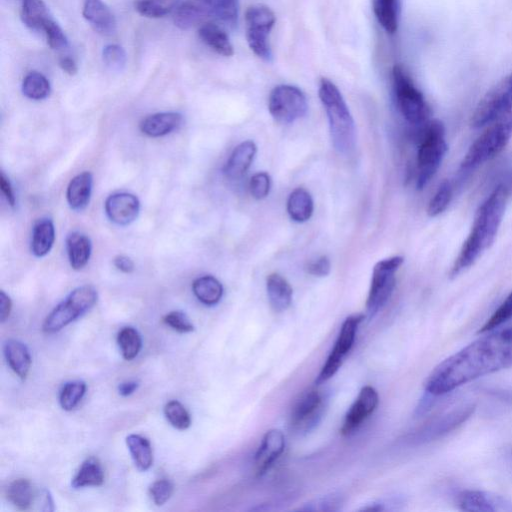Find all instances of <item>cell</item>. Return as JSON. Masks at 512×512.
Here are the masks:
<instances>
[{
    "mask_svg": "<svg viewBox=\"0 0 512 512\" xmlns=\"http://www.w3.org/2000/svg\"><path fill=\"white\" fill-rule=\"evenodd\" d=\"M330 261L327 256H320L314 261L309 262L305 266L307 273L313 276L323 277L330 272Z\"/></svg>",
    "mask_w": 512,
    "mask_h": 512,
    "instance_id": "cell-50",
    "label": "cell"
},
{
    "mask_svg": "<svg viewBox=\"0 0 512 512\" xmlns=\"http://www.w3.org/2000/svg\"><path fill=\"white\" fill-rule=\"evenodd\" d=\"M378 399V393L372 386H364L346 413L341 434L349 435L357 429L374 412Z\"/></svg>",
    "mask_w": 512,
    "mask_h": 512,
    "instance_id": "cell-16",
    "label": "cell"
},
{
    "mask_svg": "<svg viewBox=\"0 0 512 512\" xmlns=\"http://www.w3.org/2000/svg\"><path fill=\"white\" fill-rule=\"evenodd\" d=\"M163 322L180 333H187L194 330V326L187 315L181 311H172L166 314L163 317Z\"/></svg>",
    "mask_w": 512,
    "mask_h": 512,
    "instance_id": "cell-48",
    "label": "cell"
},
{
    "mask_svg": "<svg viewBox=\"0 0 512 512\" xmlns=\"http://www.w3.org/2000/svg\"><path fill=\"white\" fill-rule=\"evenodd\" d=\"M60 68L69 75H74L78 68L74 59L69 56H63L59 59Z\"/></svg>",
    "mask_w": 512,
    "mask_h": 512,
    "instance_id": "cell-54",
    "label": "cell"
},
{
    "mask_svg": "<svg viewBox=\"0 0 512 512\" xmlns=\"http://www.w3.org/2000/svg\"><path fill=\"white\" fill-rule=\"evenodd\" d=\"M512 111V72L491 88L477 104L471 125L480 128Z\"/></svg>",
    "mask_w": 512,
    "mask_h": 512,
    "instance_id": "cell-8",
    "label": "cell"
},
{
    "mask_svg": "<svg viewBox=\"0 0 512 512\" xmlns=\"http://www.w3.org/2000/svg\"><path fill=\"white\" fill-rule=\"evenodd\" d=\"M475 409V404H465L437 416L414 432L410 436V440L413 443L421 444L446 436L465 423Z\"/></svg>",
    "mask_w": 512,
    "mask_h": 512,
    "instance_id": "cell-13",
    "label": "cell"
},
{
    "mask_svg": "<svg viewBox=\"0 0 512 512\" xmlns=\"http://www.w3.org/2000/svg\"><path fill=\"white\" fill-rule=\"evenodd\" d=\"M363 319V314H354L344 320L334 347L315 380L317 385L326 382L337 373L354 344L358 326Z\"/></svg>",
    "mask_w": 512,
    "mask_h": 512,
    "instance_id": "cell-12",
    "label": "cell"
},
{
    "mask_svg": "<svg viewBox=\"0 0 512 512\" xmlns=\"http://www.w3.org/2000/svg\"><path fill=\"white\" fill-rule=\"evenodd\" d=\"M324 408V396L318 390L305 391L292 407L291 428L299 434L308 433L320 422Z\"/></svg>",
    "mask_w": 512,
    "mask_h": 512,
    "instance_id": "cell-14",
    "label": "cell"
},
{
    "mask_svg": "<svg viewBox=\"0 0 512 512\" xmlns=\"http://www.w3.org/2000/svg\"><path fill=\"white\" fill-rule=\"evenodd\" d=\"M275 21L274 12L263 4L249 6L245 12L248 46L255 55L265 61H269L272 57L269 33Z\"/></svg>",
    "mask_w": 512,
    "mask_h": 512,
    "instance_id": "cell-9",
    "label": "cell"
},
{
    "mask_svg": "<svg viewBox=\"0 0 512 512\" xmlns=\"http://www.w3.org/2000/svg\"><path fill=\"white\" fill-rule=\"evenodd\" d=\"M452 199V187L449 181H443L434 196L431 198L427 214L430 217H435L446 210Z\"/></svg>",
    "mask_w": 512,
    "mask_h": 512,
    "instance_id": "cell-43",
    "label": "cell"
},
{
    "mask_svg": "<svg viewBox=\"0 0 512 512\" xmlns=\"http://www.w3.org/2000/svg\"><path fill=\"white\" fill-rule=\"evenodd\" d=\"M104 207L110 221L120 226H126L137 218L140 202L131 193L119 192L110 195L106 199Z\"/></svg>",
    "mask_w": 512,
    "mask_h": 512,
    "instance_id": "cell-17",
    "label": "cell"
},
{
    "mask_svg": "<svg viewBox=\"0 0 512 512\" xmlns=\"http://www.w3.org/2000/svg\"><path fill=\"white\" fill-rule=\"evenodd\" d=\"M104 482V471L99 460L95 457L87 458L72 479L73 488L87 486H101Z\"/></svg>",
    "mask_w": 512,
    "mask_h": 512,
    "instance_id": "cell-33",
    "label": "cell"
},
{
    "mask_svg": "<svg viewBox=\"0 0 512 512\" xmlns=\"http://www.w3.org/2000/svg\"><path fill=\"white\" fill-rule=\"evenodd\" d=\"M447 150L443 123L439 120L427 122L417 153V189H423L435 175Z\"/></svg>",
    "mask_w": 512,
    "mask_h": 512,
    "instance_id": "cell-5",
    "label": "cell"
},
{
    "mask_svg": "<svg viewBox=\"0 0 512 512\" xmlns=\"http://www.w3.org/2000/svg\"><path fill=\"white\" fill-rule=\"evenodd\" d=\"M4 355L14 373L21 379H25L31 366V356L26 345L10 339L4 344Z\"/></svg>",
    "mask_w": 512,
    "mask_h": 512,
    "instance_id": "cell-27",
    "label": "cell"
},
{
    "mask_svg": "<svg viewBox=\"0 0 512 512\" xmlns=\"http://www.w3.org/2000/svg\"><path fill=\"white\" fill-rule=\"evenodd\" d=\"M506 190L508 196H512V172L507 176L506 180L501 183Z\"/></svg>",
    "mask_w": 512,
    "mask_h": 512,
    "instance_id": "cell-56",
    "label": "cell"
},
{
    "mask_svg": "<svg viewBox=\"0 0 512 512\" xmlns=\"http://www.w3.org/2000/svg\"><path fill=\"white\" fill-rule=\"evenodd\" d=\"M285 448V437L281 430L270 429L265 433L258 447L255 458V473L262 476L280 457Z\"/></svg>",
    "mask_w": 512,
    "mask_h": 512,
    "instance_id": "cell-18",
    "label": "cell"
},
{
    "mask_svg": "<svg viewBox=\"0 0 512 512\" xmlns=\"http://www.w3.org/2000/svg\"><path fill=\"white\" fill-rule=\"evenodd\" d=\"M114 266L124 273H131L134 270V263L131 258L125 255H118L113 260Z\"/></svg>",
    "mask_w": 512,
    "mask_h": 512,
    "instance_id": "cell-52",
    "label": "cell"
},
{
    "mask_svg": "<svg viewBox=\"0 0 512 512\" xmlns=\"http://www.w3.org/2000/svg\"><path fill=\"white\" fill-rule=\"evenodd\" d=\"M93 186V176L84 171L73 177L66 190V199L71 209L82 210L89 203Z\"/></svg>",
    "mask_w": 512,
    "mask_h": 512,
    "instance_id": "cell-23",
    "label": "cell"
},
{
    "mask_svg": "<svg viewBox=\"0 0 512 512\" xmlns=\"http://www.w3.org/2000/svg\"><path fill=\"white\" fill-rule=\"evenodd\" d=\"M85 391L86 384L83 381L76 380L66 383L59 394L61 407L66 411L74 409L83 398Z\"/></svg>",
    "mask_w": 512,
    "mask_h": 512,
    "instance_id": "cell-39",
    "label": "cell"
},
{
    "mask_svg": "<svg viewBox=\"0 0 512 512\" xmlns=\"http://www.w3.org/2000/svg\"><path fill=\"white\" fill-rule=\"evenodd\" d=\"M0 189L3 193V195L5 196L7 202L11 206H14L15 202H16L14 191H13V188L11 186L9 179L4 175V173H1V176H0Z\"/></svg>",
    "mask_w": 512,
    "mask_h": 512,
    "instance_id": "cell-51",
    "label": "cell"
},
{
    "mask_svg": "<svg viewBox=\"0 0 512 512\" xmlns=\"http://www.w3.org/2000/svg\"><path fill=\"white\" fill-rule=\"evenodd\" d=\"M403 262L402 256H393L375 264L366 301L369 318L374 317L390 298L395 286V272Z\"/></svg>",
    "mask_w": 512,
    "mask_h": 512,
    "instance_id": "cell-10",
    "label": "cell"
},
{
    "mask_svg": "<svg viewBox=\"0 0 512 512\" xmlns=\"http://www.w3.org/2000/svg\"><path fill=\"white\" fill-rule=\"evenodd\" d=\"M7 496L18 509H28L34 499V492L30 481L24 478L14 480L8 487Z\"/></svg>",
    "mask_w": 512,
    "mask_h": 512,
    "instance_id": "cell-36",
    "label": "cell"
},
{
    "mask_svg": "<svg viewBox=\"0 0 512 512\" xmlns=\"http://www.w3.org/2000/svg\"><path fill=\"white\" fill-rule=\"evenodd\" d=\"M511 137L512 111L489 124L466 152L461 167L473 169L492 159L506 147Z\"/></svg>",
    "mask_w": 512,
    "mask_h": 512,
    "instance_id": "cell-4",
    "label": "cell"
},
{
    "mask_svg": "<svg viewBox=\"0 0 512 512\" xmlns=\"http://www.w3.org/2000/svg\"><path fill=\"white\" fill-rule=\"evenodd\" d=\"M102 58L104 64L114 71H121L127 62L125 50L117 44L106 45L102 51Z\"/></svg>",
    "mask_w": 512,
    "mask_h": 512,
    "instance_id": "cell-44",
    "label": "cell"
},
{
    "mask_svg": "<svg viewBox=\"0 0 512 512\" xmlns=\"http://www.w3.org/2000/svg\"><path fill=\"white\" fill-rule=\"evenodd\" d=\"M374 15L381 27L389 34L398 29L399 0H372Z\"/></svg>",
    "mask_w": 512,
    "mask_h": 512,
    "instance_id": "cell-31",
    "label": "cell"
},
{
    "mask_svg": "<svg viewBox=\"0 0 512 512\" xmlns=\"http://www.w3.org/2000/svg\"><path fill=\"white\" fill-rule=\"evenodd\" d=\"M55 240V228L51 219H39L32 231L31 251L36 257L47 255Z\"/></svg>",
    "mask_w": 512,
    "mask_h": 512,
    "instance_id": "cell-28",
    "label": "cell"
},
{
    "mask_svg": "<svg viewBox=\"0 0 512 512\" xmlns=\"http://www.w3.org/2000/svg\"><path fill=\"white\" fill-rule=\"evenodd\" d=\"M51 49L59 50L67 46V37L61 27L52 19L43 30Z\"/></svg>",
    "mask_w": 512,
    "mask_h": 512,
    "instance_id": "cell-46",
    "label": "cell"
},
{
    "mask_svg": "<svg viewBox=\"0 0 512 512\" xmlns=\"http://www.w3.org/2000/svg\"><path fill=\"white\" fill-rule=\"evenodd\" d=\"M508 197L504 187L499 184L478 208L471 231L451 268L452 277L473 265L478 257L493 244Z\"/></svg>",
    "mask_w": 512,
    "mask_h": 512,
    "instance_id": "cell-2",
    "label": "cell"
},
{
    "mask_svg": "<svg viewBox=\"0 0 512 512\" xmlns=\"http://www.w3.org/2000/svg\"><path fill=\"white\" fill-rule=\"evenodd\" d=\"M461 510L470 512L512 511V502L506 497L481 490H464L457 496Z\"/></svg>",
    "mask_w": 512,
    "mask_h": 512,
    "instance_id": "cell-15",
    "label": "cell"
},
{
    "mask_svg": "<svg viewBox=\"0 0 512 512\" xmlns=\"http://www.w3.org/2000/svg\"><path fill=\"white\" fill-rule=\"evenodd\" d=\"M117 343L125 360L134 359L142 346L141 336L133 327L122 328L118 333Z\"/></svg>",
    "mask_w": 512,
    "mask_h": 512,
    "instance_id": "cell-38",
    "label": "cell"
},
{
    "mask_svg": "<svg viewBox=\"0 0 512 512\" xmlns=\"http://www.w3.org/2000/svg\"><path fill=\"white\" fill-rule=\"evenodd\" d=\"M392 83L397 106L411 124H423L429 116V107L421 91L401 65L392 69Z\"/></svg>",
    "mask_w": 512,
    "mask_h": 512,
    "instance_id": "cell-7",
    "label": "cell"
},
{
    "mask_svg": "<svg viewBox=\"0 0 512 512\" xmlns=\"http://www.w3.org/2000/svg\"><path fill=\"white\" fill-rule=\"evenodd\" d=\"M66 249L70 266L74 270H80L89 261L92 250L91 240L85 234L74 231L66 238Z\"/></svg>",
    "mask_w": 512,
    "mask_h": 512,
    "instance_id": "cell-25",
    "label": "cell"
},
{
    "mask_svg": "<svg viewBox=\"0 0 512 512\" xmlns=\"http://www.w3.org/2000/svg\"><path fill=\"white\" fill-rule=\"evenodd\" d=\"M200 39L216 53L230 57L234 50L227 33L217 24L209 22L200 26Z\"/></svg>",
    "mask_w": 512,
    "mask_h": 512,
    "instance_id": "cell-26",
    "label": "cell"
},
{
    "mask_svg": "<svg viewBox=\"0 0 512 512\" xmlns=\"http://www.w3.org/2000/svg\"><path fill=\"white\" fill-rule=\"evenodd\" d=\"M12 302L10 297L4 292L0 291V320L4 322L10 315Z\"/></svg>",
    "mask_w": 512,
    "mask_h": 512,
    "instance_id": "cell-53",
    "label": "cell"
},
{
    "mask_svg": "<svg viewBox=\"0 0 512 512\" xmlns=\"http://www.w3.org/2000/svg\"><path fill=\"white\" fill-rule=\"evenodd\" d=\"M126 444L135 463L141 470H148L153 463L152 447L149 440L138 434H130L126 438Z\"/></svg>",
    "mask_w": 512,
    "mask_h": 512,
    "instance_id": "cell-34",
    "label": "cell"
},
{
    "mask_svg": "<svg viewBox=\"0 0 512 512\" xmlns=\"http://www.w3.org/2000/svg\"><path fill=\"white\" fill-rule=\"evenodd\" d=\"M153 502L161 506L169 500L173 493V484L167 479L155 481L149 489Z\"/></svg>",
    "mask_w": 512,
    "mask_h": 512,
    "instance_id": "cell-49",
    "label": "cell"
},
{
    "mask_svg": "<svg viewBox=\"0 0 512 512\" xmlns=\"http://www.w3.org/2000/svg\"><path fill=\"white\" fill-rule=\"evenodd\" d=\"M217 0H185L177 8L174 23L180 29H189L204 18L211 16Z\"/></svg>",
    "mask_w": 512,
    "mask_h": 512,
    "instance_id": "cell-20",
    "label": "cell"
},
{
    "mask_svg": "<svg viewBox=\"0 0 512 512\" xmlns=\"http://www.w3.org/2000/svg\"><path fill=\"white\" fill-rule=\"evenodd\" d=\"M489 332L439 363L427 377L425 391L440 396L512 367V327Z\"/></svg>",
    "mask_w": 512,
    "mask_h": 512,
    "instance_id": "cell-1",
    "label": "cell"
},
{
    "mask_svg": "<svg viewBox=\"0 0 512 512\" xmlns=\"http://www.w3.org/2000/svg\"><path fill=\"white\" fill-rule=\"evenodd\" d=\"M164 414L169 423L179 430H185L191 424L190 414L177 400H171L165 405Z\"/></svg>",
    "mask_w": 512,
    "mask_h": 512,
    "instance_id": "cell-42",
    "label": "cell"
},
{
    "mask_svg": "<svg viewBox=\"0 0 512 512\" xmlns=\"http://www.w3.org/2000/svg\"><path fill=\"white\" fill-rule=\"evenodd\" d=\"M192 291L201 303L211 306L222 298L223 286L214 276L205 275L193 281Z\"/></svg>",
    "mask_w": 512,
    "mask_h": 512,
    "instance_id": "cell-32",
    "label": "cell"
},
{
    "mask_svg": "<svg viewBox=\"0 0 512 512\" xmlns=\"http://www.w3.org/2000/svg\"><path fill=\"white\" fill-rule=\"evenodd\" d=\"M257 147L251 140H246L235 147L226 164L223 173L230 180H237L248 170L255 157Z\"/></svg>",
    "mask_w": 512,
    "mask_h": 512,
    "instance_id": "cell-21",
    "label": "cell"
},
{
    "mask_svg": "<svg viewBox=\"0 0 512 512\" xmlns=\"http://www.w3.org/2000/svg\"><path fill=\"white\" fill-rule=\"evenodd\" d=\"M51 86L49 80L41 73L29 72L23 79L22 92L32 100H42L49 96Z\"/></svg>",
    "mask_w": 512,
    "mask_h": 512,
    "instance_id": "cell-35",
    "label": "cell"
},
{
    "mask_svg": "<svg viewBox=\"0 0 512 512\" xmlns=\"http://www.w3.org/2000/svg\"><path fill=\"white\" fill-rule=\"evenodd\" d=\"M342 499L338 494H330L314 499L299 508L308 511H336L340 508Z\"/></svg>",
    "mask_w": 512,
    "mask_h": 512,
    "instance_id": "cell-45",
    "label": "cell"
},
{
    "mask_svg": "<svg viewBox=\"0 0 512 512\" xmlns=\"http://www.w3.org/2000/svg\"><path fill=\"white\" fill-rule=\"evenodd\" d=\"M21 18L28 28L35 31H43L52 20L46 4L42 0H23Z\"/></svg>",
    "mask_w": 512,
    "mask_h": 512,
    "instance_id": "cell-29",
    "label": "cell"
},
{
    "mask_svg": "<svg viewBox=\"0 0 512 512\" xmlns=\"http://www.w3.org/2000/svg\"><path fill=\"white\" fill-rule=\"evenodd\" d=\"M314 209L313 199L304 188L293 190L287 200V212L289 217L298 223L310 219Z\"/></svg>",
    "mask_w": 512,
    "mask_h": 512,
    "instance_id": "cell-30",
    "label": "cell"
},
{
    "mask_svg": "<svg viewBox=\"0 0 512 512\" xmlns=\"http://www.w3.org/2000/svg\"><path fill=\"white\" fill-rule=\"evenodd\" d=\"M96 289L83 285L74 289L46 317L42 330L45 333H55L90 310L97 302Z\"/></svg>",
    "mask_w": 512,
    "mask_h": 512,
    "instance_id": "cell-6",
    "label": "cell"
},
{
    "mask_svg": "<svg viewBox=\"0 0 512 512\" xmlns=\"http://www.w3.org/2000/svg\"><path fill=\"white\" fill-rule=\"evenodd\" d=\"M137 381H126L118 386L119 394L122 396L131 395L138 388Z\"/></svg>",
    "mask_w": 512,
    "mask_h": 512,
    "instance_id": "cell-55",
    "label": "cell"
},
{
    "mask_svg": "<svg viewBox=\"0 0 512 512\" xmlns=\"http://www.w3.org/2000/svg\"><path fill=\"white\" fill-rule=\"evenodd\" d=\"M181 0H135V9L145 17L159 18L178 8Z\"/></svg>",
    "mask_w": 512,
    "mask_h": 512,
    "instance_id": "cell-37",
    "label": "cell"
},
{
    "mask_svg": "<svg viewBox=\"0 0 512 512\" xmlns=\"http://www.w3.org/2000/svg\"><path fill=\"white\" fill-rule=\"evenodd\" d=\"M271 178L266 172H258L251 177L250 192L257 200L264 199L270 191Z\"/></svg>",
    "mask_w": 512,
    "mask_h": 512,
    "instance_id": "cell-47",
    "label": "cell"
},
{
    "mask_svg": "<svg viewBox=\"0 0 512 512\" xmlns=\"http://www.w3.org/2000/svg\"><path fill=\"white\" fill-rule=\"evenodd\" d=\"M307 100L296 86L282 84L274 87L268 99V109L275 121L289 124L307 112Z\"/></svg>",
    "mask_w": 512,
    "mask_h": 512,
    "instance_id": "cell-11",
    "label": "cell"
},
{
    "mask_svg": "<svg viewBox=\"0 0 512 512\" xmlns=\"http://www.w3.org/2000/svg\"><path fill=\"white\" fill-rule=\"evenodd\" d=\"M238 15V0H217L211 12V16L228 27L237 25Z\"/></svg>",
    "mask_w": 512,
    "mask_h": 512,
    "instance_id": "cell-40",
    "label": "cell"
},
{
    "mask_svg": "<svg viewBox=\"0 0 512 512\" xmlns=\"http://www.w3.org/2000/svg\"><path fill=\"white\" fill-rule=\"evenodd\" d=\"M182 123L178 112H159L145 117L139 124L140 131L149 137L165 136Z\"/></svg>",
    "mask_w": 512,
    "mask_h": 512,
    "instance_id": "cell-22",
    "label": "cell"
},
{
    "mask_svg": "<svg viewBox=\"0 0 512 512\" xmlns=\"http://www.w3.org/2000/svg\"><path fill=\"white\" fill-rule=\"evenodd\" d=\"M512 319V291L493 312V314L486 320V322L479 329V333H486L492 331L502 324Z\"/></svg>",
    "mask_w": 512,
    "mask_h": 512,
    "instance_id": "cell-41",
    "label": "cell"
},
{
    "mask_svg": "<svg viewBox=\"0 0 512 512\" xmlns=\"http://www.w3.org/2000/svg\"><path fill=\"white\" fill-rule=\"evenodd\" d=\"M268 300L276 312L286 310L292 302V288L287 280L278 273H271L266 280Z\"/></svg>",
    "mask_w": 512,
    "mask_h": 512,
    "instance_id": "cell-24",
    "label": "cell"
},
{
    "mask_svg": "<svg viewBox=\"0 0 512 512\" xmlns=\"http://www.w3.org/2000/svg\"><path fill=\"white\" fill-rule=\"evenodd\" d=\"M318 94L327 114L335 150L341 154L349 153L355 146V125L341 92L331 80L322 78Z\"/></svg>",
    "mask_w": 512,
    "mask_h": 512,
    "instance_id": "cell-3",
    "label": "cell"
},
{
    "mask_svg": "<svg viewBox=\"0 0 512 512\" xmlns=\"http://www.w3.org/2000/svg\"><path fill=\"white\" fill-rule=\"evenodd\" d=\"M83 16L102 35H112L116 30V19L102 0H84Z\"/></svg>",
    "mask_w": 512,
    "mask_h": 512,
    "instance_id": "cell-19",
    "label": "cell"
}]
</instances>
